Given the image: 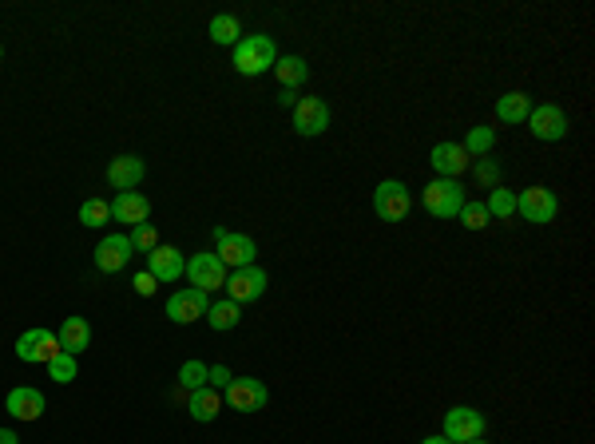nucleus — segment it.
Returning <instances> with one entry per match:
<instances>
[{
	"instance_id": "1",
	"label": "nucleus",
	"mask_w": 595,
	"mask_h": 444,
	"mask_svg": "<svg viewBox=\"0 0 595 444\" xmlns=\"http://www.w3.org/2000/svg\"><path fill=\"white\" fill-rule=\"evenodd\" d=\"M278 64V52H274V40L254 32V36H243L234 44V68L243 75H263V72H274Z\"/></svg>"
},
{
	"instance_id": "2",
	"label": "nucleus",
	"mask_w": 595,
	"mask_h": 444,
	"mask_svg": "<svg viewBox=\"0 0 595 444\" xmlns=\"http://www.w3.org/2000/svg\"><path fill=\"white\" fill-rule=\"evenodd\" d=\"M421 202L432 219H457L464 207V187L457 179H432L425 191H421Z\"/></svg>"
},
{
	"instance_id": "3",
	"label": "nucleus",
	"mask_w": 595,
	"mask_h": 444,
	"mask_svg": "<svg viewBox=\"0 0 595 444\" xmlns=\"http://www.w3.org/2000/svg\"><path fill=\"white\" fill-rule=\"evenodd\" d=\"M409 207H413V194H409V187L402 179H385V183H377V191H373V211H377V219L382 222H402Z\"/></svg>"
},
{
	"instance_id": "4",
	"label": "nucleus",
	"mask_w": 595,
	"mask_h": 444,
	"mask_svg": "<svg viewBox=\"0 0 595 444\" xmlns=\"http://www.w3.org/2000/svg\"><path fill=\"white\" fill-rule=\"evenodd\" d=\"M56 353H64L60 338L45 326H36V330H28V333H20L16 338V357L20 361H28V365H48Z\"/></svg>"
},
{
	"instance_id": "5",
	"label": "nucleus",
	"mask_w": 595,
	"mask_h": 444,
	"mask_svg": "<svg viewBox=\"0 0 595 444\" xmlns=\"http://www.w3.org/2000/svg\"><path fill=\"white\" fill-rule=\"evenodd\" d=\"M484 432V413L472 405H457L445 413V432L441 437H449L452 444H469V440H481Z\"/></svg>"
},
{
	"instance_id": "6",
	"label": "nucleus",
	"mask_w": 595,
	"mask_h": 444,
	"mask_svg": "<svg viewBox=\"0 0 595 444\" xmlns=\"http://www.w3.org/2000/svg\"><path fill=\"white\" fill-rule=\"evenodd\" d=\"M266 385L258 381V377H231V385L223 389V400L238 413H258V409L266 405Z\"/></svg>"
},
{
	"instance_id": "7",
	"label": "nucleus",
	"mask_w": 595,
	"mask_h": 444,
	"mask_svg": "<svg viewBox=\"0 0 595 444\" xmlns=\"http://www.w3.org/2000/svg\"><path fill=\"white\" fill-rule=\"evenodd\" d=\"M524 123L532 127V135L540 139V143H556V139L568 135V115H564V107H556V104H540V107H532Z\"/></svg>"
},
{
	"instance_id": "8",
	"label": "nucleus",
	"mask_w": 595,
	"mask_h": 444,
	"mask_svg": "<svg viewBox=\"0 0 595 444\" xmlns=\"http://www.w3.org/2000/svg\"><path fill=\"white\" fill-rule=\"evenodd\" d=\"M214 242H219V262L226 270H243V266H254V254H258V246H254V238H246V234H231V231H214Z\"/></svg>"
},
{
	"instance_id": "9",
	"label": "nucleus",
	"mask_w": 595,
	"mask_h": 444,
	"mask_svg": "<svg viewBox=\"0 0 595 444\" xmlns=\"http://www.w3.org/2000/svg\"><path fill=\"white\" fill-rule=\"evenodd\" d=\"M516 211L524 214L528 222H536V226H544L556 219V211H560V199L551 194L548 187H524L521 194H516Z\"/></svg>"
},
{
	"instance_id": "10",
	"label": "nucleus",
	"mask_w": 595,
	"mask_h": 444,
	"mask_svg": "<svg viewBox=\"0 0 595 444\" xmlns=\"http://www.w3.org/2000/svg\"><path fill=\"white\" fill-rule=\"evenodd\" d=\"M211 310V294H203V290H179V294L167 298V318L175 321V326H191V321L207 318Z\"/></svg>"
},
{
	"instance_id": "11",
	"label": "nucleus",
	"mask_w": 595,
	"mask_h": 444,
	"mask_svg": "<svg viewBox=\"0 0 595 444\" xmlns=\"http://www.w3.org/2000/svg\"><path fill=\"white\" fill-rule=\"evenodd\" d=\"M187 278H191L194 290L211 294V290H223V286H226V266L219 262V254H191Z\"/></svg>"
},
{
	"instance_id": "12",
	"label": "nucleus",
	"mask_w": 595,
	"mask_h": 444,
	"mask_svg": "<svg viewBox=\"0 0 595 444\" xmlns=\"http://www.w3.org/2000/svg\"><path fill=\"white\" fill-rule=\"evenodd\" d=\"M326 127H330V107L322 104L318 95H302V100L294 104V132L313 139V135L326 132Z\"/></svg>"
},
{
	"instance_id": "13",
	"label": "nucleus",
	"mask_w": 595,
	"mask_h": 444,
	"mask_svg": "<svg viewBox=\"0 0 595 444\" xmlns=\"http://www.w3.org/2000/svg\"><path fill=\"white\" fill-rule=\"evenodd\" d=\"M266 294V274L258 266H243V270H234V274H226V298L231 301H258Z\"/></svg>"
},
{
	"instance_id": "14",
	"label": "nucleus",
	"mask_w": 595,
	"mask_h": 444,
	"mask_svg": "<svg viewBox=\"0 0 595 444\" xmlns=\"http://www.w3.org/2000/svg\"><path fill=\"white\" fill-rule=\"evenodd\" d=\"M132 238L127 234H107L100 246H95V270L100 274H119L127 262H132Z\"/></svg>"
},
{
	"instance_id": "15",
	"label": "nucleus",
	"mask_w": 595,
	"mask_h": 444,
	"mask_svg": "<svg viewBox=\"0 0 595 444\" xmlns=\"http://www.w3.org/2000/svg\"><path fill=\"white\" fill-rule=\"evenodd\" d=\"M147 274L155 278V281H175L187 274V258H183L179 246H167V242H159L155 251L147 254Z\"/></svg>"
},
{
	"instance_id": "16",
	"label": "nucleus",
	"mask_w": 595,
	"mask_h": 444,
	"mask_svg": "<svg viewBox=\"0 0 595 444\" xmlns=\"http://www.w3.org/2000/svg\"><path fill=\"white\" fill-rule=\"evenodd\" d=\"M429 163H432V171H437V179H457V175L469 171V151L445 139V143H437L429 151Z\"/></svg>"
},
{
	"instance_id": "17",
	"label": "nucleus",
	"mask_w": 595,
	"mask_h": 444,
	"mask_svg": "<svg viewBox=\"0 0 595 444\" xmlns=\"http://www.w3.org/2000/svg\"><path fill=\"white\" fill-rule=\"evenodd\" d=\"M5 409H8V417H16V420H40L45 417V393L32 385H20L5 397Z\"/></svg>"
},
{
	"instance_id": "18",
	"label": "nucleus",
	"mask_w": 595,
	"mask_h": 444,
	"mask_svg": "<svg viewBox=\"0 0 595 444\" xmlns=\"http://www.w3.org/2000/svg\"><path fill=\"white\" fill-rule=\"evenodd\" d=\"M144 159L139 155H115L112 163H107V183H112L115 191H135L139 179H144Z\"/></svg>"
},
{
	"instance_id": "19",
	"label": "nucleus",
	"mask_w": 595,
	"mask_h": 444,
	"mask_svg": "<svg viewBox=\"0 0 595 444\" xmlns=\"http://www.w3.org/2000/svg\"><path fill=\"white\" fill-rule=\"evenodd\" d=\"M147 214H151V202L139 191H119L115 194V202H112V219L115 222L139 226V222H147Z\"/></svg>"
},
{
	"instance_id": "20",
	"label": "nucleus",
	"mask_w": 595,
	"mask_h": 444,
	"mask_svg": "<svg viewBox=\"0 0 595 444\" xmlns=\"http://www.w3.org/2000/svg\"><path fill=\"white\" fill-rule=\"evenodd\" d=\"M60 350L64 353H84L92 345V326H88V318H64V326H60Z\"/></svg>"
},
{
	"instance_id": "21",
	"label": "nucleus",
	"mask_w": 595,
	"mask_h": 444,
	"mask_svg": "<svg viewBox=\"0 0 595 444\" xmlns=\"http://www.w3.org/2000/svg\"><path fill=\"white\" fill-rule=\"evenodd\" d=\"M219 413H223V397H219V389H211V385L194 389V393H191V417L207 425V420H214Z\"/></svg>"
},
{
	"instance_id": "22",
	"label": "nucleus",
	"mask_w": 595,
	"mask_h": 444,
	"mask_svg": "<svg viewBox=\"0 0 595 444\" xmlns=\"http://www.w3.org/2000/svg\"><path fill=\"white\" fill-rule=\"evenodd\" d=\"M528 112H532V100L524 92H508L496 100V119H504V123H524Z\"/></svg>"
},
{
	"instance_id": "23",
	"label": "nucleus",
	"mask_w": 595,
	"mask_h": 444,
	"mask_svg": "<svg viewBox=\"0 0 595 444\" xmlns=\"http://www.w3.org/2000/svg\"><path fill=\"white\" fill-rule=\"evenodd\" d=\"M274 75H278V84H283V88L294 92L298 84H306L310 64L302 60V56H278V64H274Z\"/></svg>"
},
{
	"instance_id": "24",
	"label": "nucleus",
	"mask_w": 595,
	"mask_h": 444,
	"mask_svg": "<svg viewBox=\"0 0 595 444\" xmlns=\"http://www.w3.org/2000/svg\"><path fill=\"white\" fill-rule=\"evenodd\" d=\"M207 321H211V330H234L238 326V321H243V310H238V301H231V298H226V301H214V306L207 310Z\"/></svg>"
},
{
	"instance_id": "25",
	"label": "nucleus",
	"mask_w": 595,
	"mask_h": 444,
	"mask_svg": "<svg viewBox=\"0 0 595 444\" xmlns=\"http://www.w3.org/2000/svg\"><path fill=\"white\" fill-rule=\"evenodd\" d=\"M211 40H214V44L234 48L238 40H243V25H238L234 16H214V20H211Z\"/></svg>"
},
{
	"instance_id": "26",
	"label": "nucleus",
	"mask_w": 595,
	"mask_h": 444,
	"mask_svg": "<svg viewBox=\"0 0 595 444\" xmlns=\"http://www.w3.org/2000/svg\"><path fill=\"white\" fill-rule=\"evenodd\" d=\"M484 207H489L492 219H512V214H516V194L508 191V187H492V194H489V202H484Z\"/></svg>"
},
{
	"instance_id": "27",
	"label": "nucleus",
	"mask_w": 595,
	"mask_h": 444,
	"mask_svg": "<svg viewBox=\"0 0 595 444\" xmlns=\"http://www.w3.org/2000/svg\"><path fill=\"white\" fill-rule=\"evenodd\" d=\"M80 222H84V226H92V231H95V226H107V222H112V202H104V199H88V202L80 207Z\"/></svg>"
},
{
	"instance_id": "28",
	"label": "nucleus",
	"mask_w": 595,
	"mask_h": 444,
	"mask_svg": "<svg viewBox=\"0 0 595 444\" xmlns=\"http://www.w3.org/2000/svg\"><path fill=\"white\" fill-rule=\"evenodd\" d=\"M48 377H52V381H60V385H68V381H75V377H80V365H75L72 353H56V357L48 361Z\"/></svg>"
},
{
	"instance_id": "29",
	"label": "nucleus",
	"mask_w": 595,
	"mask_h": 444,
	"mask_svg": "<svg viewBox=\"0 0 595 444\" xmlns=\"http://www.w3.org/2000/svg\"><path fill=\"white\" fill-rule=\"evenodd\" d=\"M457 219H461V226H469V231H484L492 214H489V207H484V202H469V199H464V207H461Z\"/></svg>"
},
{
	"instance_id": "30",
	"label": "nucleus",
	"mask_w": 595,
	"mask_h": 444,
	"mask_svg": "<svg viewBox=\"0 0 595 444\" xmlns=\"http://www.w3.org/2000/svg\"><path fill=\"white\" fill-rule=\"evenodd\" d=\"M492 143H496V135H492V127H472L469 132V139H464V151H469V159L472 155H484V151H492Z\"/></svg>"
},
{
	"instance_id": "31",
	"label": "nucleus",
	"mask_w": 595,
	"mask_h": 444,
	"mask_svg": "<svg viewBox=\"0 0 595 444\" xmlns=\"http://www.w3.org/2000/svg\"><path fill=\"white\" fill-rule=\"evenodd\" d=\"M132 251H144V254H151L159 246V238H155V226L151 222H139V226H132Z\"/></svg>"
},
{
	"instance_id": "32",
	"label": "nucleus",
	"mask_w": 595,
	"mask_h": 444,
	"mask_svg": "<svg viewBox=\"0 0 595 444\" xmlns=\"http://www.w3.org/2000/svg\"><path fill=\"white\" fill-rule=\"evenodd\" d=\"M207 370H211V365H203V361H187L179 370L183 389H191V393H194V389H203V385H207Z\"/></svg>"
},
{
	"instance_id": "33",
	"label": "nucleus",
	"mask_w": 595,
	"mask_h": 444,
	"mask_svg": "<svg viewBox=\"0 0 595 444\" xmlns=\"http://www.w3.org/2000/svg\"><path fill=\"white\" fill-rule=\"evenodd\" d=\"M207 385L211 389H226V385H231V370H226V365H214V370H207Z\"/></svg>"
},
{
	"instance_id": "34",
	"label": "nucleus",
	"mask_w": 595,
	"mask_h": 444,
	"mask_svg": "<svg viewBox=\"0 0 595 444\" xmlns=\"http://www.w3.org/2000/svg\"><path fill=\"white\" fill-rule=\"evenodd\" d=\"M155 286H159V281H155V278H151V274H147V270H144V274H135V294H144V298H151V294H155Z\"/></svg>"
},
{
	"instance_id": "35",
	"label": "nucleus",
	"mask_w": 595,
	"mask_h": 444,
	"mask_svg": "<svg viewBox=\"0 0 595 444\" xmlns=\"http://www.w3.org/2000/svg\"><path fill=\"white\" fill-rule=\"evenodd\" d=\"M476 175L489 183V187H496V163H481V167H476Z\"/></svg>"
},
{
	"instance_id": "36",
	"label": "nucleus",
	"mask_w": 595,
	"mask_h": 444,
	"mask_svg": "<svg viewBox=\"0 0 595 444\" xmlns=\"http://www.w3.org/2000/svg\"><path fill=\"white\" fill-rule=\"evenodd\" d=\"M278 104H283V107H294V104H298V95L290 92V88H283V95H278Z\"/></svg>"
},
{
	"instance_id": "37",
	"label": "nucleus",
	"mask_w": 595,
	"mask_h": 444,
	"mask_svg": "<svg viewBox=\"0 0 595 444\" xmlns=\"http://www.w3.org/2000/svg\"><path fill=\"white\" fill-rule=\"evenodd\" d=\"M0 444H20V437L13 429H0Z\"/></svg>"
},
{
	"instance_id": "38",
	"label": "nucleus",
	"mask_w": 595,
	"mask_h": 444,
	"mask_svg": "<svg viewBox=\"0 0 595 444\" xmlns=\"http://www.w3.org/2000/svg\"><path fill=\"white\" fill-rule=\"evenodd\" d=\"M421 444H452V440H449V437H425Z\"/></svg>"
},
{
	"instance_id": "39",
	"label": "nucleus",
	"mask_w": 595,
	"mask_h": 444,
	"mask_svg": "<svg viewBox=\"0 0 595 444\" xmlns=\"http://www.w3.org/2000/svg\"><path fill=\"white\" fill-rule=\"evenodd\" d=\"M469 444H484V440H469Z\"/></svg>"
}]
</instances>
